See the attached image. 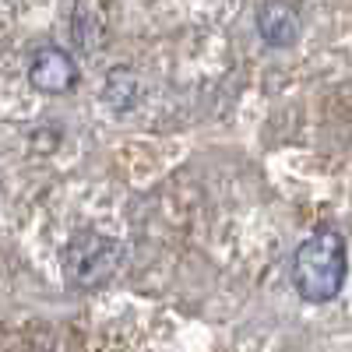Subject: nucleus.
Here are the masks:
<instances>
[{
    "instance_id": "1",
    "label": "nucleus",
    "mask_w": 352,
    "mask_h": 352,
    "mask_svg": "<svg viewBox=\"0 0 352 352\" xmlns=\"http://www.w3.org/2000/svg\"><path fill=\"white\" fill-rule=\"evenodd\" d=\"M349 278V247L338 229H317L292 254V289L307 303H331Z\"/></svg>"
},
{
    "instance_id": "5",
    "label": "nucleus",
    "mask_w": 352,
    "mask_h": 352,
    "mask_svg": "<svg viewBox=\"0 0 352 352\" xmlns=\"http://www.w3.org/2000/svg\"><path fill=\"white\" fill-rule=\"evenodd\" d=\"M141 99V78L131 71V67H109L106 71V81H102V102L113 109V113H131Z\"/></svg>"
},
{
    "instance_id": "2",
    "label": "nucleus",
    "mask_w": 352,
    "mask_h": 352,
    "mask_svg": "<svg viewBox=\"0 0 352 352\" xmlns=\"http://www.w3.org/2000/svg\"><path fill=\"white\" fill-rule=\"evenodd\" d=\"M124 261H127V247L120 240L106 236V232H96V229H78L67 240L64 257H60L67 285L81 289V292L109 285L120 275Z\"/></svg>"
},
{
    "instance_id": "4",
    "label": "nucleus",
    "mask_w": 352,
    "mask_h": 352,
    "mask_svg": "<svg viewBox=\"0 0 352 352\" xmlns=\"http://www.w3.org/2000/svg\"><path fill=\"white\" fill-rule=\"evenodd\" d=\"M257 36L272 50H285L300 39V11L289 0H264L257 8Z\"/></svg>"
},
{
    "instance_id": "3",
    "label": "nucleus",
    "mask_w": 352,
    "mask_h": 352,
    "mask_svg": "<svg viewBox=\"0 0 352 352\" xmlns=\"http://www.w3.org/2000/svg\"><path fill=\"white\" fill-rule=\"evenodd\" d=\"M81 81L78 60L60 50V46H43L32 53V64H28V85L43 96H67L74 92Z\"/></svg>"
}]
</instances>
